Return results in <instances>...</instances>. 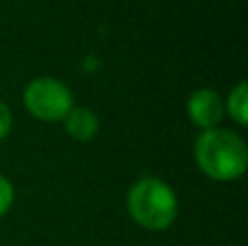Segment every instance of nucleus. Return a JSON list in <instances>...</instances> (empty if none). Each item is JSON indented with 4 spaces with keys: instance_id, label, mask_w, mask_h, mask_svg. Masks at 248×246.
Listing matches in <instances>:
<instances>
[{
    "instance_id": "3",
    "label": "nucleus",
    "mask_w": 248,
    "mask_h": 246,
    "mask_svg": "<svg viewBox=\"0 0 248 246\" xmlns=\"http://www.w3.org/2000/svg\"><path fill=\"white\" fill-rule=\"evenodd\" d=\"M24 105L39 120H61L72 109V94L57 78H35L24 90Z\"/></svg>"
},
{
    "instance_id": "6",
    "label": "nucleus",
    "mask_w": 248,
    "mask_h": 246,
    "mask_svg": "<svg viewBox=\"0 0 248 246\" xmlns=\"http://www.w3.org/2000/svg\"><path fill=\"white\" fill-rule=\"evenodd\" d=\"M246 111H248V96H246V83H240L229 96V113L237 124H246Z\"/></svg>"
},
{
    "instance_id": "8",
    "label": "nucleus",
    "mask_w": 248,
    "mask_h": 246,
    "mask_svg": "<svg viewBox=\"0 0 248 246\" xmlns=\"http://www.w3.org/2000/svg\"><path fill=\"white\" fill-rule=\"evenodd\" d=\"M11 131V111L7 105L0 103V139H4Z\"/></svg>"
},
{
    "instance_id": "4",
    "label": "nucleus",
    "mask_w": 248,
    "mask_h": 246,
    "mask_svg": "<svg viewBox=\"0 0 248 246\" xmlns=\"http://www.w3.org/2000/svg\"><path fill=\"white\" fill-rule=\"evenodd\" d=\"M187 113L194 124L209 131V129H216V124L222 120L224 105L216 92L198 90L196 94H192V98L187 100Z\"/></svg>"
},
{
    "instance_id": "2",
    "label": "nucleus",
    "mask_w": 248,
    "mask_h": 246,
    "mask_svg": "<svg viewBox=\"0 0 248 246\" xmlns=\"http://www.w3.org/2000/svg\"><path fill=\"white\" fill-rule=\"evenodd\" d=\"M128 212L144 229L161 231L174 222L179 203L168 183L159 179H140L128 192Z\"/></svg>"
},
{
    "instance_id": "1",
    "label": "nucleus",
    "mask_w": 248,
    "mask_h": 246,
    "mask_svg": "<svg viewBox=\"0 0 248 246\" xmlns=\"http://www.w3.org/2000/svg\"><path fill=\"white\" fill-rule=\"evenodd\" d=\"M196 161L207 177L216 181L240 179L246 170L248 151L240 135L224 129H209L196 142Z\"/></svg>"
},
{
    "instance_id": "7",
    "label": "nucleus",
    "mask_w": 248,
    "mask_h": 246,
    "mask_svg": "<svg viewBox=\"0 0 248 246\" xmlns=\"http://www.w3.org/2000/svg\"><path fill=\"white\" fill-rule=\"evenodd\" d=\"M11 203H13V185L9 183V179H4L0 174V216H4L9 212Z\"/></svg>"
},
{
    "instance_id": "5",
    "label": "nucleus",
    "mask_w": 248,
    "mask_h": 246,
    "mask_svg": "<svg viewBox=\"0 0 248 246\" xmlns=\"http://www.w3.org/2000/svg\"><path fill=\"white\" fill-rule=\"evenodd\" d=\"M65 131L78 142H90L98 133V116L85 107L70 109L65 116Z\"/></svg>"
}]
</instances>
